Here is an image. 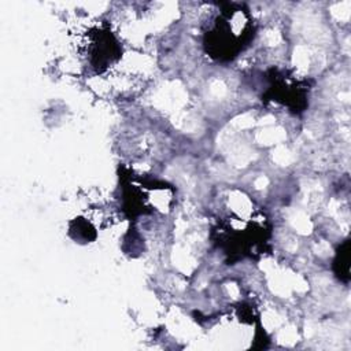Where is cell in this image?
<instances>
[{"label":"cell","instance_id":"cell-1","mask_svg":"<svg viewBox=\"0 0 351 351\" xmlns=\"http://www.w3.org/2000/svg\"><path fill=\"white\" fill-rule=\"evenodd\" d=\"M250 19L241 7L228 4L215 18V25L206 33V45L218 59H232L250 38Z\"/></svg>","mask_w":351,"mask_h":351}]
</instances>
